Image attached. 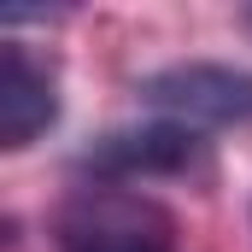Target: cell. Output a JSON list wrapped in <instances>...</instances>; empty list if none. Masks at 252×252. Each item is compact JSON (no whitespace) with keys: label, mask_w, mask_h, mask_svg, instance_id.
<instances>
[{"label":"cell","mask_w":252,"mask_h":252,"mask_svg":"<svg viewBox=\"0 0 252 252\" xmlns=\"http://www.w3.org/2000/svg\"><path fill=\"white\" fill-rule=\"evenodd\" d=\"M82 164L100 182H147V176H193L205 170V141L182 124H135L112 129L106 141H94L82 153Z\"/></svg>","instance_id":"3"},{"label":"cell","mask_w":252,"mask_h":252,"mask_svg":"<svg viewBox=\"0 0 252 252\" xmlns=\"http://www.w3.org/2000/svg\"><path fill=\"white\" fill-rule=\"evenodd\" d=\"M141 100L182 129H247L252 124V70L235 64H170L141 82Z\"/></svg>","instance_id":"2"},{"label":"cell","mask_w":252,"mask_h":252,"mask_svg":"<svg viewBox=\"0 0 252 252\" xmlns=\"http://www.w3.org/2000/svg\"><path fill=\"white\" fill-rule=\"evenodd\" d=\"M53 241L59 252H176V217L153 193L94 182L64 199Z\"/></svg>","instance_id":"1"},{"label":"cell","mask_w":252,"mask_h":252,"mask_svg":"<svg viewBox=\"0 0 252 252\" xmlns=\"http://www.w3.org/2000/svg\"><path fill=\"white\" fill-rule=\"evenodd\" d=\"M247 24H252V12H247Z\"/></svg>","instance_id":"5"},{"label":"cell","mask_w":252,"mask_h":252,"mask_svg":"<svg viewBox=\"0 0 252 252\" xmlns=\"http://www.w3.org/2000/svg\"><path fill=\"white\" fill-rule=\"evenodd\" d=\"M59 118V82L53 70L35 59L30 47H6L0 53V147L24 153L35 135H47Z\"/></svg>","instance_id":"4"}]
</instances>
